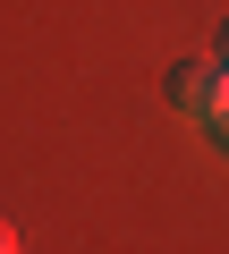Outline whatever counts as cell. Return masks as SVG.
<instances>
[{
	"instance_id": "6da1fadb",
	"label": "cell",
	"mask_w": 229,
	"mask_h": 254,
	"mask_svg": "<svg viewBox=\"0 0 229 254\" xmlns=\"http://www.w3.org/2000/svg\"><path fill=\"white\" fill-rule=\"evenodd\" d=\"M170 102H178L187 119H212V102H221V68H212V60H178V68H170Z\"/></svg>"
},
{
	"instance_id": "7a4b0ae2",
	"label": "cell",
	"mask_w": 229,
	"mask_h": 254,
	"mask_svg": "<svg viewBox=\"0 0 229 254\" xmlns=\"http://www.w3.org/2000/svg\"><path fill=\"white\" fill-rule=\"evenodd\" d=\"M212 136L229 144V85H221V102H212Z\"/></svg>"
},
{
	"instance_id": "3957f363",
	"label": "cell",
	"mask_w": 229,
	"mask_h": 254,
	"mask_svg": "<svg viewBox=\"0 0 229 254\" xmlns=\"http://www.w3.org/2000/svg\"><path fill=\"white\" fill-rule=\"evenodd\" d=\"M0 254H17V229H9V220H0Z\"/></svg>"
},
{
	"instance_id": "277c9868",
	"label": "cell",
	"mask_w": 229,
	"mask_h": 254,
	"mask_svg": "<svg viewBox=\"0 0 229 254\" xmlns=\"http://www.w3.org/2000/svg\"><path fill=\"white\" fill-rule=\"evenodd\" d=\"M221 68H229V26H221Z\"/></svg>"
}]
</instances>
